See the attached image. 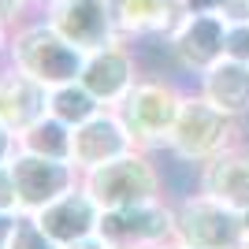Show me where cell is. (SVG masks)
I'll return each mask as SVG.
<instances>
[{"mask_svg": "<svg viewBox=\"0 0 249 249\" xmlns=\"http://www.w3.org/2000/svg\"><path fill=\"white\" fill-rule=\"evenodd\" d=\"M156 153L134 149L126 156H115L108 164L93 167L82 175V186L89 190V197L101 205V212L108 208H126V205H142L153 197H167L164 186V171L153 160Z\"/></svg>", "mask_w": 249, "mask_h": 249, "instance_id": "5", "label": "cell"}, {"mask_svg": "<svg viewBox=\"0 0 249 249\" xmlns=\"http://www.w3.org/2000/svg\"><path fill=\"white\" fill-rule=\"evenodd\" d=\"M194 82H197L194 89L201 97H208L219 112L234 115V119H246L249 115V63L223 56L205 74H197Z\"/></svg>", "mask_w": 249, "mask_h": 249, "instance_id": "16", "label": "cell"}, {"mask_svg": "<svg viewBox=\"0 0 249 249\" xmlns=\"http://www.w3.org/2000/svg\"><path fill=\"white\" fill-rule=\"evenodd\" d=\"M242 249H249V234H246V246H242Z\"/></svg>", "mask_w": 249, "mask_h": 249, "instance_id": "32", "label": "cell"}, {"mask_svg": "<svg viewBox=\"0 0 249 249\" xmlns=\"http://www.w3.org/2000/svg\"><path fill=\"white\" fill-rule=\"evenodd\" d=\"M160 249H182V246H175V242H167V246H160Z\"/></svg>", "mask_w": 249, "mask_h": 249, "instance_id": "30", "label": "cell"}, {"mask_svg": "<svg viewBox=\"0 0 249 249\" xmlns=\"http://www.w3.org/2000/svg\"><path fill=\"white\" fill-rule=\"evenodd\" d=\"M142 74L145 71H142V60H138V41L115 37V41L104 45V49L86 52L78 82H82L104 108H115V104L130 93V86H134Z\"/></svg>", "mask_w": 249, "mask_h": 249, "instance_id": "10", "label": "cell"}, {"mask_svg": "<svg viewBox=\"0 0 249 249\" xmlns=\"http://www.w3.org/2000/svg\"><path fill=\"white\" fill-rule=\"evenodd\" d=\"M182 4H186V11H223L227 15L231 0H182Z\"/></svg>", "mask_w": 249, "mask_h": 249, "instance_id": "25", "label": "cell"}, {"mask_svg": "<svg viewBox=\"0 0 249 249\" xmlns=\"http://www.w3.org/2000/svg\"><path fill=\"white\" fill-rule=\"evenodd\" d=\"M30 4H34V8H41V4H49V0H30Z\"/></svg>", "mask_w": 249, "mask_h": 249, "instance_id": "31", "label": "cell"}, {"mask_svg": "<svg viewBox=\"0 0 249 249\" xmlns=\"http://www.w3.org/2000/svg\"><path fill=\"white\" fill-rule=\"evenodd\" d=\"M97 112H104V104L97 101L82 82H67V86L49 89V115H56V119L67 123L71 130H74V126H82L86 119H93Z\"/></svg>", "mask_w": 249, "mask_h": 249, "instance_id": "18", "label": "cell"}, {"mask_svg": "<svg viewBox=\"0 0 249 249\" xmlns=\"http://www.w3.org/2000/svg\"><path fill=\"white\" fill-rule=\"evenodd\" d=\"M41 19L49 22L56 34H63L71 45H78L82 52H93L112 45L119 34L112 0H49L41 4Z\"/></svg>", "mask_w": 249, "mask_h": 249, "instance_id": "9", "label": "cell"}, {"mask_svg": "<svg viewBox=\"0 0 249 249\" xmlns=\"http://www.w3.org/2000/svg\"><path fill=\"white\" fill-rule=\"evenodd\" d=\"M227 19H249V0H231L227 4Z\"/></svg>", "mask_w": 249, "mask_h": 249, "instance_id": "28", "label": "cell"}, {"mask_svg": "<svg viewBox=\"0 0 249 249\" xmlns=\"http://www.w3.org/2000/svg\"><path fill=\"white\" fill-rule=\"evenodd\" d=\"M112 249H145V246H112Z\"/></svg>", "mask_w": 249, "mask_h": 249, "instance_id": "29", "label": "cell"}, {"mask_svg": "<svg viewBox=\"0 0 249 249\" xmlns=\"http://www.w3.org/2000/svg\"><path fill=\"white\" fill-rule=\"evenodd\" d=\"M182 97H186V89H182L175 78L149 71L130 86V93L115 104V112H119V119L126 123V130L134 134L138 149L160 153L167 134H171V126H175V119H178Z\"/></svg>", "mask_w": 249, "mask_h": 249, "instance_id": "3", "label": "cell"}, {"mask_svg": "<svg viewBox=\"0 0 249 249\" xmlns=\"http://www.w3.org/2000/svg\"><path fill=\"white\" fill-rule=\"evenodd\" d=\"M97 234L108 246L160 249L175 238V205H171V197H153V201H142V205L108 208V212H101Z\"/></svg>", "mask_w": 249, "mask_h": 249, "instance_id": "7", "label": "cell"}, {"mask_svg": "<svg viewBox=\"0 0 249 249\" xmlns=\"http://www.w3.org/2000/svg\"><path fill=\"white\" fill-rule=\"evenodd\" d=\"M242 119L219 112L216 104L201 97L197 89H186L182 97V108H178V119L167 134L164 149L160 153L175 164H186V167H201L208 164L212 156L227 153V149L242 145Z\"/></svg>", "mask_w": 249, "mask_h": 249, "instance_id": "1", "label": "cell"}, {"mask_svg": "<svg viewBox=\"0 0 249 249\" xmlns=\"http://www.w3.org/2000/svg\"><path fill=\"white\" fill-rule=\"evenodd\" d=\"M223 56L249 63V19H231L227 22V52Z\"/></svg>", "mask_w": 249, "mask_h": 249, "instance_id": "20", "label": "cell"}, {"mask_svg": "<svg viewBox=\"0 0 249 249\" xmlns=\"http://www.w3.org/2000/svg\"><path fill=\"white\" fill-rule=\"evenodd\" d=\"M227 22L231 19L223 11H186L160 45H164L167 60L175 63L178 71L197 78L216 60H223V52H227Z\"/></svg>", "mask_w": 249, "mask_h": 249, "instance_id": "6", "label": "cell"}, {"mask_svg": "<svg viewBox=\"0 0 249 249\" xmlns=\"http://www.w3.org/2000/svg\"><path fill=\"white\" fill-rule=\"evenodd\" d=\"M71 126L60 123L56 115H41L37 123H30L26 130L15 134L19 153H34V156H52V160H71Z\"/></svg>", "mask_w": 249, "mask_h": 249, "instance_id": "17", "label": "cell"}, {"mask_svg": "<svg viewBox=\"0 0 249 249\" xmlns=\"http://www.w3.org/2000/svg\"><path fill=\"white\" fill-rule=\"evenodd\" d=\"M8 164H11V175H15V194H19L22 216H37L45 205L71 194L74 186H82V171L71 160H52V156H34L15 149Z\"/></svg>", "mask_w": 249, "mask_h": 249, "instance_id": "8", "label": "cell"}, {"mask_svg": "<svg viewBox=\"0 0 249 249\" xmlns=\"http://www.w3.org/2000/svg\"><path fill=\"white\" fill-rule=\"evenodd\" d=\"M119 34L126 41H164L186 15L182 0H112Z\"/></svg>", "mask_w": 249, "mask_h": 249, "instance_id": "14", "label": "cell"}, {"mask_svg": "<svg viewBox=\"0 0 249 249\" xmlns=\"http://www.w3.org/2000/svg\"><path fill=\"white\" fill-rule=\"evenodd\" d=\"M63 249H112V246H108L101 234H89V238H78V242H71V246H63Z\"/></svg>", "mask_w": 249, "mask_h": 249, "instance_id": "27", "label": "cell"}, {"mask_svg": "<svg viewBox=\"0 0 249 249\" xmlns=\"http://www.w3.org/2000/svg\"><path fill=\"white\" fill-rule=\"evenodd\" d=\"M34 219L41 223V231L52 242L71 246V242H78V238L97 234V227H101V205L89 197L86 186H74L71 194H63V197H56L52 205H45Z\"/></svg>", "mask_w": 249, "mask_h": 249, "instance_id": "12", "label": "cell"}, {"mask_svg": "<svg viewBox=\"0 0 249 249\" xmlns=\"http://www.w3.org/2000/svg\"><path fill=\"white\" fill-rule=\"evenodd\" d=\"M11 30H15V26L0 22V71L8 67V52H11Z\"/></svg>", "mask_w": 249, "mask_h": 249, "instance_id": "26", "label": "cell"}, {"mask_svg": "<svg viewBox=\"0 0 249 249\" xmlns=\"http://www.w3.org/2000/svg\"><path fill=\"white\" fill-rule=\"evenodd\" d=\"M8 249H63V246H60V242H52L34 216H19V223H15V234H11Z\"/></svg>", "mask_w": 249, "mask_h": 249, "instance_id": "19", "label": "cell"}, {"mask_svg": "<svg viewBox=\"0 0 249 249\" xmlns=\"http://www.w3.org/2000/svg\"><path fill=\"white\" fill-rule=\"evenodd\" d=\"M15 223H19V212H0V249H8L11 234H15Z\"/></svg>", "mask_w": 249, "mask_h": 249, "instance_id": "23", "label": "cell"}, {"mask_svg": "<svg viewBox=\"0 0 249 249\" xmlns=\"http://www.w3.org/2000/svg\"><path fill=\"white\" fill-rule=\"evenodd\" d=\"M41 115H49V86L15 67H4L0 71V123L11 134H19Z\"/></svg>", "mask_w": 249, "mask_h": 249, "instance_id": "15", "label": "cell"}, {"mask_svg": "<svg viewBox=\"0 0 249 249\" xmlns=\"http://www.w3.org/2000/svg\"><path fill=\"white\" fill-rule=\"evenodd\" d=\"M15 149H19V145H15V134L0 123V164H8L11 156H15Z\"/></svg>", "mask_w": 249, "mask_h": 249, "instance_id": "24", "label": "cell"}, {"mask_svg": "<svg viewBox=\"0 0 249 249\" xmlns=\"http://www.w3.org/2000/svg\"><path fill=\"white\" fill-rule=\"evenodd\" d=\"M175 205V246L182 249H242L246 246V216L238 208L216 201L205 190H190L171 197Z\"/></svg>", "mask_w": 249, "mask_h": 249, "instance_id": "4", "label": "cell"}, {"mask_svg": "<svg viewBox=\"0 0 249 249\" xmlns=\"http://www.w3.org/2000/svg\"><path fill=\"white\" fill-rule=\"evenodd\" d=\"M197 190L212 194L216 201L238 208L246 216L249 212V145L246 142L212 156L208 164H201L197 167Z\"/></svg>", "mask_w": 249, "mask_h": 249, "instance_id": "13", "label": "cell"}, {"mask_svg": "<svg viewBox=\"0 0 249 249\" xmlns=\"http://www.w3.org/2000/svg\"><path fill=\"white\" fill-rule=\"evenodd\" d=\"M86 63V52L78 45H71L63 34H56L41 15H26V19L11 30V52H8V67L37 78L41 86L56 89V86L78 82Z\"/></svg>", "mask_w": 249, "mask_h": 249, "instance_id": "2", "label": "cell"}, {"mask_svg": "<svg viewBox=\"0 0 249 249\" xmlns=\"http://www.w3.org/2000/svg\"><path fill=\"white\" fill-rule=\"evenodd\" d=\"M26 8H34L30 0H0V22L19 26V22L26 19Z\"/></svg>", "mask_w": 249, "mask_h": 249, "instance_id": "22", "label": "cell"}, {"mask_svg": "<svg viewBox=\"0 0 249 249\" xmlns=\"http://www.w3.org/2000/svg\"><path fill=\"white\" fill-rule=\"evenodd\" d=\"M0 212H19V194H15L11 164H0ZM19 216H22V212H19Z\"/></svg>", "mask_w": 249, "mask_h": 249, "instance_id": "21", "label": "cell"}, {"mask_svg": "<svg viewBox=\"0 0 249 249\" xmlns=\"http://www.w3.org/2000/svg\"><path fill=\"white\" fill-rule=\"evenodd\" d=\"M134 149H138V142H134V134L126 130V123L119 119V112H115V108H104V112H97L93 119H86L82 126H74V134H71V164L86 175V171L108 164L115 156L134 153Z\"/></svg>", "mask_w": 249, "mask_h": 249, "instance_id": "11", "label": "cell"}]
</instances>
